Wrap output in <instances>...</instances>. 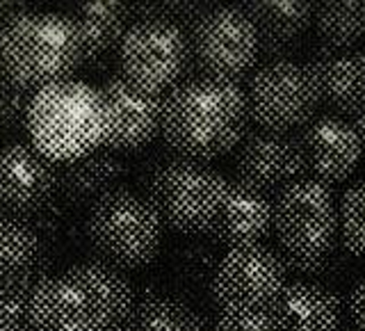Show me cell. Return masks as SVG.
I'll list each match as a JSON object with an SVG mask.
<instances>
[{"label": "cell", "mask_w": 365, "mask_h": 331, "mask_svg": "<svg viewBox=\"0 0 365 331\" xmlns=\"http://www.w3.org/2000/svg\"><path fill=\"white\" fill-rule=\"evenodd\" d=\"M135 290L123 272L101 260L43 277L26 300L32 331H112L128 325Z\"/></svg>", "instance_id": "cell-1"}, {"label": "cell", "mask_w": 365, "mask_h": 331, "mask_svg": "<svg viewBox=\"0 0 365 331\" xmlns=\"http://www.w3.org/2000/svg\"><path fill=\"white\" fill-rule=\"evenodd\" d=\"M249 123L247 94L237 83L192 76L165 96L163 137L180 158L208 163L231 153Z\"/></svg>", "instance_id": "cell-2"}, {"label": "cell", "mask_w": 365, "mask_h": 331, "mask_svg": "<svg viewBox=\"0 0 365 331\" xmlns=\"http://www.w3.org/2000/svg\"><path fill=\"white\" fill-rule=\"evenodd\" d=\"M83 62L78 28L68 14L21 9L0 30V71L28 94L64 83Z\"/></svg>", "instance_id": "cell-3"}, {"label": "cell", "mask_w": 365, "mask_h": 331, "mask_svg": "<svg viewBox=\"0 0 365 331\" xmlns=\"http://www.w3.org/2000/svg\"><path fill=\"white\" fill-rule=\"evenodd\" d=\"M26 126L39 153L53 163H71L106 142V101L101 89L80 80H64L32 94Z\"/></svg>", "instance_id": "cell-4"}, {"label": "cell", "mask_w": 365, "mask_h": 331, "mask_svg": "<svg viewBox=\"0 0 365 331\" xmlns=\"http://www.w3.org/2000/svg\"><path fill=\"white\" fill-rule=\"evenodd\" d=\"M85 231L101 263L133 272L151 265L160 254L165 222L146 194L117 188L89 205Z\"/></svg>", "instance_id": "cell-5"}, {"label": "cell", "mask_w": 365, "mask_h": 331, "mask_svg": "<svg viewBox=\"0 0 365 331\" xmlns=\"http://www.w3.org/2000/svg\"><path fill=\"white\" fill-rule=\"evenodd\" d=\"M228 183L208 163L178 156L153 169L146 199L165 226L185 235H208L222 210Z\"/></svg>", "instance_id": "cell-6"}, {"label": "cell", "mask_w": 365, "mask_h": 331, "mask_svg": "<svg viewBox=\"0 0 365 331\" xmlns=\"http://www.w3.org/2000/svg\"><path fill=\"white\" fill-rule=\"evenodd\" d=\"M272 203L279 254L327 263L338 245V203L331 188L306 176L283 188Z\"/></svg>", "instance_id": "cell-7"}, {"label": "cell", "mask_w": 365, "mask_h": 331, "mask_svg": "<svg viewBox=\"0 0 365 331\" xmlns=\"http://www.w3.org/2000/svg\"><path fill=\"white\" fill-rule=\"evenodd\" d=\"M192 64L199 76L237 83L256 71L260 39L254 21L242 5L203 9L190 28Z\"/></svg>", "instance_id": "cell-8"}, {"label": "cell", "mask_w": 365, "mask_h": 331, "mask_svg": "<svg viewBox=\"0 0 365 331\" xmlns=\"http://www.w3.org/2000/svg\"><path fill=\"white\" fill-rule=\"evenodd\" d=\"M247 108L256 128L294 133L317 117L319 94L308 66L290 57H272L247 80Z\"/></svg>", "instance_id": "cell-9"}, {"label": "cell", "mask_w": 365, "mask_h": 331, "mask_svg": "<svg viewBox=\"0 0 365 331\" xmlns=\"http://www.w3.org/2000/svg\"><path fill=\"white\" fill-rule=\"evenodd\" d=\"M117 51L121 76L160 96L178 87L192 66L190 37L176 21L163 16L135 21Z\"/></svg>", "instance_id": "cell-10"}, {"label": "cell", "mask_w": 365, "mask_h": 331, "mask_svg": "<svg viewBox=\"0 0 365 331\" xmlns=\"http://www.w3.org/2000/svg\"><path fill=\"white\" fill-rule=\"evenodd\" d=\"M288 285V268L279 251L265 245L226 249L212 272L210 295L222 313L269 311Z\"/></svg>", "instance_id": "cell-11"}, {"label": "cell", "mask_w": 365, "mask_h": 331, "mask_svg": "<svg viewBox=\"0 0 365 331\" xmlns=\"http://www.w3.org/2000/svg\"><path fill=\"white\" fill-rule=\"evenodd\" d=\"M235 176L240 183L262 194H277L306 178V163L297 135L254 128L235 148Z\"/></svg>", "instance_id": "cell-12"}, {"label": "cell", "mask_w": 365, "mask_h": 331, "mask_svg": "<svg viewBox=\"0 0 365 331\" xmlns=\"http://www.w3.org/2000/svg\"><path fill=\"white\" fill-rule=\"evenodd\" d=\"M108 110V133L103 146L110 151H135L151 144L163 133L165 96L133 85L123 76H112L101 87Z\"/></svg>", "instance_id": "cell-13"}, {"label": "cell", "mask_w": 365, "mask_h": 331, "mask_svg": "<svg viewBox=\"0 0 365 331\" xmlns=\"http://www.w3.org/2000/svg\"><path fill=\"white\" fill-rule=\"evenodd\" d=\"M294 135L306 163V174L329 188L351 178L363 158L354 123L338 114H317Z\"/></svg>", "instance_id": "cell-14"}, {"label": "cell", "mask_w": 365, "mask_h": 331, "mask_svg": "<svg viewBox=\"0 0 365 331\" xmlns=\"http://www.w3.org/2000/svg\"><path fill=\"white\" fill-rule=\"evenodd\" d=\"M60 174L43 153L32 144H0V208L16 215L39 210L48 201Z\"/></svg>", "instance_id": "cell-15"}, {"label": "cell", "mask_w": 365, "mask_h": 331, "mask_svg": "<svg viewBox=\"0 0 365 331\" xmlns=\"http://www.w3.org/2000/svg\"><path fill=\"white\" fill-rule=\"evenodd\" d=\"M311 71L319 103L331 114H356L365 106V51L319 46L304 62Z\"/></svg>", "instance_id": "cell-16"}, {"label": "cell", "mask_w": 365, "mask_h": 331, "mask_svg": "<svg viewBox=\"0 0 365 331\" xmlns=\"http://www.w3.org/2000/svg\"><path fill=\"white\" fill-rule=\"evenodd\" d=\"M277 331H345V308L329 285L297 279L288 281L269 306Z\"/></svg>", "instance_id": "cell-17"}, {"label": "cell", "mask_w": 365, "mask_h": 331, "mask_svg": "<svg viewBox=\"0 0 365 331\" xmlns=\"http://www.w3.org/2000/svg\"><path fill=\"white\" fill-rule=\"evenodd\" d=\"M274 231V203L267 194L245 185L240 180L228 183L222 210L210 228V238L226 249L262 245Z\"/></svg>", "instance_id": "cell-18"}, {"label": "cell", "mask_w": 365, "mask_h": 331, "mask_svg": "<svg viewBox=\"0 0 365 331\" xmlns=\"http://www.w3.org/2000/svg\"><path fill=\"white\" fill-rule=\"evenodd\" d=\"M242 7L256 26L260 51L277 57L302 39L315 14V7L306 0H256Z\"/></svg>", "instance_id": "cell-19"}, {"label": "cell", "mask_w": 365, "mask_h": 331, "mask_svg": "<svg viewBox=\"0 0 365 331\" xmlns=\"http://www.w3.org/2000/svg\"><path fill=\"white\" fill-rule=\"evenodd\" d=\"M123 174L125 165L117 153L110 148H96V151L64 165L57 190L62 192L66 201L91 205L108 192L117 190Z\"/></svg>", "instance_id": "cell-20"}, {"label": "cell", "mask_w": 365, "mask_h": 331, "mask_svg": "<svg viewBox=\"0 0 365 331\" xmlns=\"http://www.w3.org/2000/svg\"><path fill=\"white\" fill-rule=\"evenodd\" d=\"M128 7L123 3H83L68 16L76 23L85 62L98 60L112 49H119L128 30Z\"/></svg>", "instance_id": "cell-21"}, {"label": "cell", "mask_w": 365, "mask_h": 331, "mask_svg": "<svg viewBox=\"0 0 365 331\" xmlns=\"http://www.w3.org/2000/svg\"><path fill=\"white\" fill-rule=\"evenodd\" d=\"M313 26L322 46L354 49L365 37V0H324L315 5Z\"/></svg>", "instance_id": "cell-22"}, {"label": "cell", "mask_w": 365, "mask_h": 331, "mask_svg": "<svg viewBox=\"0 0 365 331\" xmlns=\"http://www.w3.org/2000/svg\"><path fill=\"white\" fill-rule=\"evenodd\" d=\"M128 327L135 331H212L187 302L171 295H148L135 302Z\"/></svg>", "instance_id": "cell-23"}, {"label": "cell", "mask_w": 365, "mask_h": 331, "mask_svg": "<svg viewBox=\"0 0 365 331\" xmlns=\"http://www.w3.org/2000/svg\"><path fill=\"white\" fill-rule=\"evenodd\" d=\"M37 249V235L28 224L0 213V279L14 277L30 268Z\"/></svg>", "instance_id": "cell-24"}, {"label": "cell", "mask_w": 365, "mask_h": 331, "mask_svg": "<svg viewBox=\"0 0 365 331\" xmlns=\"http://www.w3.org/2000/svg\"><path fill=\"white\" fill-rule=\"evenodd\" d=\"M338 240L351 256H365V178L351 183L338 201Z\"/></svg>", "instance_id": "cell-25"}, {"label": "cell", "mask_w": 365, "mask_h": 331, "mask_svg": "<svg viewBox=\"0 0 365 331\" xmlns=\"http://www.w3.org/2000/svg\"><path fill=\"white\" fill-rule=\"evenodd\" d=\"M212 331H277L269 311H231L222 313Z\"/></svg>", "instance_id": "cell-26"}, {"label": "cell", "mask_w": 365, "mask_h": 331, "mask_svg": "<svg viewBox=\"0 0 365 331\" xmlns=\"http://www.w3.org/2000/svg\"><path fill=\"white\" fill-rule=\"evenodd\" d=\"M347 311L351 325L359 331H365V277L356 283V288L351 290L347 300Z\"/></svg>", "instance_id": "cell-27"}, {"label": "cell", "mask_w": 365, "mask_h": 331, "mask_svg": "<svg viewBox=\"0 0 365 331\" xmlns=\"http://www.w3.org/2000/svg\"><path fill=\"white\" fill-rule=\"evenodd\" d=\"M16 317H19L16 297L0 285V331H9L11 327H16Z\"/></svg>", "instance_id": "cell-28"}, {"label": "cell", "mask_w": 365, "mask_h": 331, "mask_svg": "<svg viewBox=\"0 0 365 331\" xmlns=\"http://www.w3.org/2000/svg\"><path fill=\"white\" fill-rule=\"evenodd\" d=\"M351 123H354V131H356L359 140H361V146H363V156H365V106L354 114L351 117Z\"/></svg>", "instance_id": "cell-29"}, {"label": "cell", "mask_w": 365, "mask_h": 331, "mask_svg": "<svg viewBox=\"0 0 365 331\" xmlns=\"http://www.w3.org/2000/svg\"><path fill=\"white\" fill-rule=\"evenodd\" d=\"M21 9H16L14 5H9V3H0V30H3L7 23L14 19L19 14Z\"/></svg>", "instance_id": "cell-30"}, {"label": "cell", "mask_w": 365, "mask_h": 331, "mask_svg": "<svg viewBox=\"0 0 365 331\" xmlns=\"http://www.w3.org/2000/svg\"><path fill=\"white\" fill-rule=\"evenodd\" d=\"M112 331H135V329L128 327V325H123V327H117V329H112Z\"/></svg>", "instance_id": "cell-31"}, {"label": "cell", "mask_w": 365, "mask_h": 331, "mask_svg": "<svg viewBox=\"0 0 365 331\" xmlns=\"http://www.w3.org/2000/svg\"><path fill=\"white\" fill-rule=\"evenodd\" d=\"M9 331H32V329H30V327H19V325H16V327H11Z\"/></svg>", "instance_id": "cell-32"}, {"label": "cell", "mask_w": 365, "mask_h": 331, "mask_svg": "<svg viewBox=\"0 0 365 331\" xmlns=\"http://www.w3.org/2000/svg\"><path fill=\"white\" fill-rule=\"evenodd\" d=\"M345 331H359V329L354 327V325H349V327H345Z\"/></svg>", "instance_id": "cell-33"}, {"label": "cell", "mask_w": 365, "mask_h": 331, "mask_svg": "<svg viewBox=\"0 0 365 331\" xmlns=\"http://www.w3.org/2000/svg\"><path fill=\"white\" fill-rule=\"evenodd\" d=\"M0 128H3V121H0Z\"/></svg>", "instance_id": "cell-34"}]
</instances>
